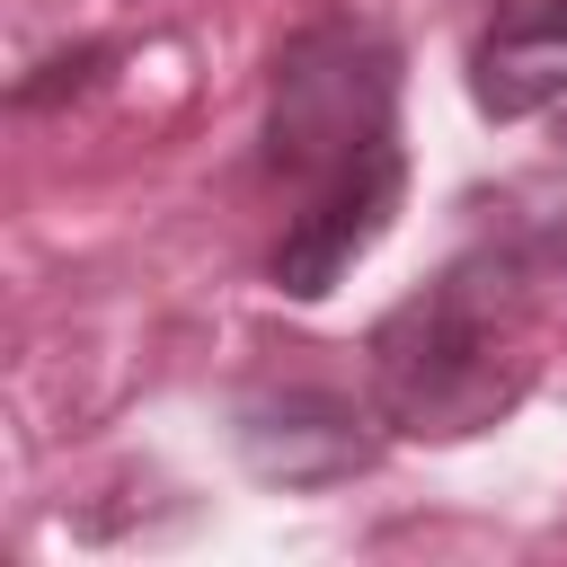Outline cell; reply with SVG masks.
<instances>
[{
	"label": "cell",
	"instance_id": "obj_4",
	"mask_svg": "<svg viewBox=\"0 0 567 567\" xmlns=\"http://www.w3.org/2000/svg\"><path fill=\"white\" fill-rule=\"evenodd\" d=\"M230 443L239 461L266 478V487H346L381 461V434L372 416L346 399V390H310V381H284V390H248L230 408Z\"/></svg>",
	"mask_w": 567,
	"mask_h": 567
},
{
	"label": "cell",
	"instance_id": "obj_2",
	"mask_svg": "<svg viewBox=\"0 0 567 567\" xmlns=\"http://www.w3.org/2000/svg\"><path fill=\"white\" fill-rule=\"evenodd\" d=\"M266 168L319 186L328 168L399 142V44L372 18H310L266 80Z\"/></svg>",
	"mask_w": 567,
	"mask_h": 567
},
{
	"label": "cell",
	"instance_id": "obj_6",
	"mask_svg": "<svg viewBox=\"0 0 567 567\" xmlns=\"http://www.w3.org/2000/svg\"><path fill=\"white\" fill-rule=\"evenodd\" d=\"M558 159H567V106H558Z\"/></svg>",
	"mask_w": 567,
	"mask_h": 567
},
{
	"label": "cell",
	"instance_id": "obj_5",
	"mask_svg": "<svg viewBox=\"0 0 567 567\" xmlns=\"http://www.w3.org/2000/svg\"><path fill=\"white\" fill-rule=\"evenodd\" d=\"M470 106L487 124H523L567 106V0H496L461 53Z\"/></svg>",
	"mask_w": 567,
	"mask_h": 567
},
{
	"label": "cell",
	"instance_id": "obj_3",
	"mask_svg": "<svg viewBox=\"0 0 567 567\" xmlns=\"http://www.w3.org/2000/svg\"><path fill=\"white\" fill-rule=\"evenodd\" d=\"M399 204H408V151H399V142H381V151L328 168L319 186H301V213H292L284 239H275V292L328 301V292L390 239Z\"/></svg>",
	"mask_w": 567,
	"mask_h": 567
},
{
	"label": "cell",
	"instance_id": "obj_1",
	"mask_svg": "<svg viewBox=\"0 0 567 567\" xmlns=\"http://www.w3.org/2000/svg\"><path fill=\"white\" fill-rule=\"evenodd\" d=\"M567 275V221L461 248L425 292L372 328V416L408 443H470L540 381V292Z\"/></svg>",
	"mask_w": 567,
	"mask_h": 567
}]
</instances>
